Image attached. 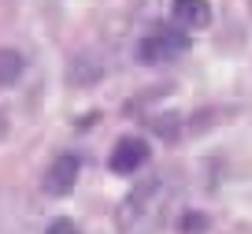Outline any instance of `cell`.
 <instances>
[{"label": "cell", "instance_id": "cell-1", "mask_svg": "<svg viewBox=\"0 0 252 234\" xmlns=\"http://www.w3.org/2000/svg\"><path fill=\"white\" fill-rule=\"evenodd\" d=\"M171 216V186L163 179H141L115 208L119 234H159Z\"/></svg>", "mask_w": 252, "mask_h": 234}, {"label": "cell", "instance_id": "cell-2", "mask_svg": "<svg viewBox=\"0 0 252 234\" xmlns=\"http://www.w3.org/2000/svg\"><path fill=\"white\" fill-rule=\"evenodd\" d=\"M189 48V38L178 34L174 26H152L141 41H137V60L141 63H171Z\"/></svg>", "mask_w": 252, "mask_h": 234}, {"label": "cell", "instance_id": "cell-3", "mask_svg": "<svg viewBox=\"0 0 252 234\" xmlns=\"http://www.w3.org/2000/svg\"><path fill=\"white\" fill-rule=\"evenodd\" d=\"M78 171H82V160L74 153H60L48 164L45 179H41V190H45L48 197H67L74 190V182H78Z\"/></svg>", "mask_w": 252, "mask_h": 234}, {"label": "cell", "instance_id": "cell-4", "mask_svg": "<svg viewBox=\"0 0 252 234\" xmlns=\"http://www.w3.org/2000/svg\"><path fill=\"white\" fill-rule=\"evenodd\" d=\"M145 160H149V141H141V138H119L115 149H111L108 167L115 175H134Z\"/></svg>", "mask_w": 252, "mask_h": 234}, {"label": "cell", "instance_id": "cell-5", "mask_svg": "<svg viewBox=\"0 0 252 234\" xmlns=\"http://www.w3.org/2000/svg\"><path fill=\"white\" fill-rule=\"evenodd\" d=\"M171 19L182 30H204L212 23V4L208 0H171Z\"/></svg>", "mask_w": 252, "mask_h": 234}, {"label": "cell", "instance_id": "cell-6", "mask_svg": "<svg viewBox=\"0 0 252 234\" xmlns=\"http://www.w3.org/2000/svg\"><path fill=\"white\" fill-rule=\"evenodd\" d=\"M26 60L23 52H15V48H0V86H15L19 75H23Z\"/></svg>", "mask_w": 252, "mask_h": 234}, {"label": "cell", "instance_id": "cell-7", "mask_svg": "<svg viewBox=\"0 0 252 234\" xmlns=\"http://www.w3.org/2000/svg\"><path fill=\"white\" fill-rule=\"evenodd\" d=\"M45 234H78V223H74V219H67V216H60V219H52V223H48Z\"/></svg>", "mask_w": 252, "mask_h": 234}, {"label": "cell", "instance_id": "cell-8", "mask_svg": "<svg viewBox=\"0 0 252 234\" xmlns=\"http://www.w3.org/2000/svg\"><path fill=\"white\" fill-rule=\"evenodd\" d=\"M204 227H208V219L197 216V212H186V216H182V231L186 234H197V231H204Z\"/></svg>", "mask_w": 252, "mask_h": 234}, {"label": "cell", "instance_id": "cell-9", "mask_svg": "<svg viewBox=\"0 0 252 234\" xmlns=\"http://www.w3.org/2000/svg\"><path fill=\"white\" fill-rule=\"evenodd\" d=\"M4 134H8V112L0 108V138H4Z\"/></svg>", "mask_w": 252, "mask_h": 234}]
</instances>
